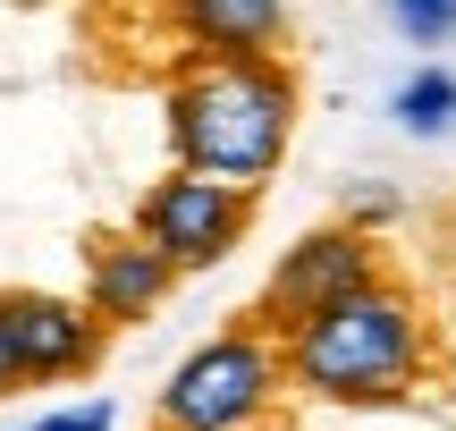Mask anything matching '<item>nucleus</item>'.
I'll use <instances>...</instances> for the list:
<instances>
[{
    "label": "nucleus",
    "mask_w": 456,
    "mask_h": 431,
    "mask_svg": "<svg viewBox=\"0 0 456 431\" xmlns=\"http://www.w3.org/2000/svg\"><path fill=\"white\" fill-rule=\"evenodd\" d=\"M169 288H178V271H169L135 229H110V237L85 246V305H94L110 330H144V321L169 305Z\"/></svg>",
    "instance_id": "obj_7"
},
{
    "label": "nucleus",
    "mask_w": 456,
    "mask_h": 431,
    "mask_svg": "<svg viewBox=\"0 0 456 431\" xmlns=\"http://www.w3.org/2000/svg\"><path fill=\"white\" fill-rule=\"evenodd\" d=\"M17 9H26V0H17Z\"/></svg>",
    "instance_id": "obj_13"
},
{
    "label": "nucleus",
    "mask_w": 456,
    "mask_h": 431,
    "mask_svg": "<svg viewBox=\"0 0 456 431\" xmlns=\"http://www.w3.org/2000/svg\"><path fill=\"white\" fill-rule=\"evenodd\" d=\"M169 169H203L245 195L279 178L296 144V77L288 60H178L161 94Z\"/></svg>",
    "instance_id": "obj_1"
},
{
    "label": "nucleus",
    "mask_w": 456,
    "mask_h": 431,
    "mask_svg": "<svg viewBox=\"0 0 456 431\" xmlns=\"http://www.w3.org/2000/svg\"><path fill=\"white\" fill-rule=\"evenodd\" d=\"M389 17L406 26V43H448L456 34V0H389Z\"/></svg>",
    "instance_id": "obj_10"
},
{
    "label": "nucleus",
    "mask_w": 456,
    "mask_h": 431,
    "mask_svg": "<svg viewBox=\"0 0 456 431\" xmlns=\"http://www.w3.org/2000/svg\"><path fill=\"white\" fill-rule=\"evenodd\" d=\"M389 110H397V127L423 135V144L431 135H456V77L448 68H414V77L389 94Z\"/></svg>",
    "instance_id": "obj_9"
},
{
    "label": "nucleus",
    "mask_w": 456,
    "mask_h": 431,
    "mask_svg": "<svg viewBox=\"0 0 456 431\" xmlns=\"http://www.w3.org/2000/svg\"><path fill=\"white\" fill-rule=\"evenodd\" d=\"M127 229L186 280V271H212V263H228V254L245 246V229H254V195L228 186V178H203V169H169V178H152L144 195H135Z\"/></svg>",
    "instance_id": "obj_4"
},
{
    "label": "nucleus",
    "mask_w": 456,
    "mask_h": 431,
    "mask_svg": "<svg viewBox=\"0 0 456 431\" xmlns=\"http://www.w3.org/2000/svg\"><path fill=\"white\" fill-rule=\"evenodd\" d=\"M372 280H380V237L363 229V220H330V229L296 237V246L271 263V280H262V305H254L245 321H262L271 338H288L296 321L330 313L338 297H355V288H372Z\"/></svg>",
    "instance_id": "obj_5"
},
{
    "label": "nucleus",
    "mask_w": 456,
    "mask_h": 431,
    "mask_svg": "<svg viewBox=\"0 0 456 431\" xmlns=\"http://www.w3.org/2000/svg\"><path fill=\"white\" fill-rule=\"evenodd\" d=\"M0 338H9L26 389L43 381H85L110 347V321L85 297H51V288H0Z\"/></svg>",
    "instance_id": "obj_6"
},
{
    "label": "nucleus",
    "mask_w": 456,
    "mask_h": 431,
    "mask_svg": "<svg viewBox=\"0 0 456 431\" xmlns=\"http://www.w3.org/2000/svg\"><path fill=\"white\" fill-rule=\"evenodd\" d=\"M26 389V372H17V355H9V338H0V398H17Z\"/></svg>",
    "instance_id": "obj_12"
},
{
    "label": "nucleus",
    "mask_w": 456,
    "mask_h": 431,
    "mask_svg": "<svg viewBox=\"0 0 456 431\" xmlns=\"http://www.w3.org/2000/svg\"><path fill=\"white\" fill-rule=\"evenodd\" d=\"M110 423H118L110 398H68V406H51V415H34L26 431H110Z\"/></svg>",
    "instance_id": "obj_11"
},
{
    "label": "nucleus",
    "mask_w": 456,
    "mask_h": 431,
    "mask_svg": "<svg viewBox=\"0 0 456 431\" xmlns=\"http://www.w3.org/2000/svg\"><path fill=\"white\" fill-rule=\"evenodd\" d=\"M152 431H161V423H152Z\"/></svg>",
    "instance_id": "obj_14"
},
{
    "label": "nucleus",
    "mask_w": 456,
    "mask_h": 431,
    "mask_svg": "<svg viewBox=\"0 0 456 431\" xmlns=\"http://www.w3.org/2000/svg\"><path fill=\"white\" fill-rule=\"evenodd\" d=\"M186 60H279L288 0H161Z\"/></svg>",
    "instance_id": "obj_8"
},
{
    "label": "nucleus",
    "mask_w": 456,
    "mask_h": 431,
    "mask_svg": "<svg viewBox=\"0 0 456 431\" xmlns=\"http://www.w3.org/2000/svg\"><path fill=\"white\" fill-rule=\"evenodd\" d=\"M288 398V347L262 321H228L169 364L152 423L161 431H262Z\"/></svg>",
    "instance_id": "obj_3"
},
{
    "label": "nucleus",
    "mask_w": 456,
    "mask_h": 431,
    "mask_svg": "<svg viewBox=\"0 0 456 431\" xmlns=\"http://www.w3.org/2000/svg\"><path fill=\"white\" fill-rule=\"evenodd\" d=\"M279 347H288V389H305V398H322V406H397L431 372V321L380 271L372 288L338 297L330 313L296 321Z\"/></svg>",
    "instance_id": "obj_2"
}]
</instances>
